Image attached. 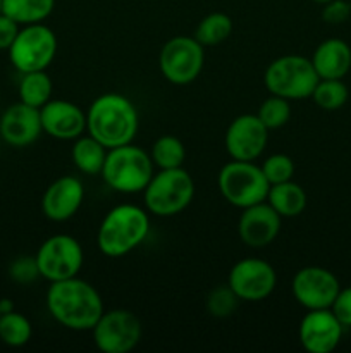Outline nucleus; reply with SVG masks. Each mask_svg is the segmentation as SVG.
<instances>
[{
    "label": "nucleus",
    "mask_w": 351,
    "mask_h": 353,
    "mask_svg": "<svg viewBox=\"0 0 351 353\" xmlns=\"http://www.w3.org/2000/svg\"><path fill=\"white\" fill-rule=\"evenodd\" d=\"M47 309L61 326L72 331H92L105 312L95 286L78 276L50 283Z\"/></svg>",
    "instance_id": "obj_1"
},
{
    "label": "nucleus",
    "mask_w": 351,
    "mask_h": 353,
    "mask_svg": "<svg viewBox=\"0 0 351 353\" xmlns=\"http://www.w3.org/2000/svg\"><path fill=\"white\" fill-rule=\"evenodd\" d=\"M138 126L136 107L120 93L100 95L86 112V131L107 148L133 143Z\"/></svg>",
    "instance_id": "obj_2"
},
{
    "label": "nucleus",
    "mask_w": 351,
    "mask_h": 353,
    "mask_svg": "<svg viewBox=\"0 0 351 353\" xmlns=\"http://www.w3.org/2000/svg\"><path fill=\"white\" fill-rule=\"evenodd\" d=\"M148 231L150 219L147 210L131 203H123L114 207L103 217L96 233V243L107 257H124L143 243Z\"/></svg>",
    "instance_id": "obj_3"
},
{
    "label": "nucleus",
    "mask_w": 351,
    "mask_h": 353,
    "mask_svg": "<svg viewBox=\"0 0 351 353\" xmlns=\"http://www.w3.org/2000/svg\"><path fill=\"white\" fill-rule=\"evenodd\" d=\"M102 178L119 193H140L147 188L153 176V161L150 154L133 143L109 148Z\"/></svg>",
    "instance_id": "obj_4"
},
{
    "label": "nucleus",
    "mask_w": 351,
    "mask_h": 353,
    "mask_svg": "<svg viewBox=\"0 0 351 353\" xmlns=\"http://www.w3.org/2000/svg\"><path fill=\"white\" fill-rule=\"evenodd\" d=\"M319 79L312 59L295 54L282 55L272 61L264 74L265 88L268 93L288 100H303L312 97Z\"/></svg>",
    "instance_id": "obj_5"
},
{
    "label": "nucleus",
    "mask_w": 351,
    "mask_h": 353,
    "mask_svg": "<svg viewBox=\"0 0 351 353\" xmlns=\"http://www.w3.org/2000/svg\"><path fill=\"white\" fill-rule=\"evenodd\" d=\"M145 193V207L155 216L169 217L182 212L195 196V181L186 169H160L151 176Z\"/></svg>",
    "instance_id": "obj_6"
},
{
    "label": "nucleus",
    "mask_w": 351,
    "mask_h": 353,
    "mask_svg": "<svg viewBox=\"0 0 351 353\" xmlns=\"http://www.w3.org/2000/svg\"><path fill=\"white\" fill-rule=\"evenodd\" d=\"M217 185L224 199L241 210L264 202L270 188L264 171L255 161L234 159L220 169Z\"/></svg>",
    "instance_id": "obj_7"
},
{
    "label": "nucleus",
    "mask_w": 351,
    "mask_h": 353,
    "mask_svg": "<svg viewBox=\"0 0 351 353\" xmlns=\"http://www.w3.org/2000/svg\"><path fill=\"white\" fill-rule=\"evenodd\" d=\"M57 37L43 23L24 24L10 45V64L23 74L31 71H45L57 54Z\"/></svg>",
    "instance_id": "obj_8"
},
{
    "label": "nucleus",
    "mask_w": 351,
    "mask_h": 353,
    "mask_svg": "<svg viewBox=\"0 0 351 353\" xmlns=\"http://www.w3.org/2000/svg\"><path fill=\"white\" fill-rule=\"evenodd\" d=\"M195 37L171 38L162 47L158 55V65L167 81L172 85H189L202 72L205 64V50Z\"/></svg>",
    "instance_id": "obj_9"
},
{
    "label": "nucleus",
    "mask_w": 351,
    "mask_h": 353,
    "mask_svg": "<svg viewBox=\"0 0 351 353\" xmlns=\"http://www.w3.org/2000/svg\"><path fill=\"white\" fill-rule=\"evenodd\" d=\"M96 348L103 353H129L143 336V326L134 312L126 309L107 310L92 330Z\"/></svg>",
    "instance_id": "obj_10"
},
{
    "label": "nucleus",
    "mask_w": 351,
    "mask_h": 353,
    "mask_svg": "<svg viewBox=\"0 0 351 353\" xmlns=\"http://www.w3.org/2000/svg\"><path fill=\"white\" fill-rule=\"evenodd\" d=\"M34 257L41 278L50 283L78 276L85 261L83 247L76 238L69 234H54L47 238L40 245Z\"/></svg>",
    "instance_id": "obj_11"
},
{
    "label": "nucleus",
    "mask_w": 351,
    "mask_h": 353,
    "mask_svg": "<svg viewBox=\"0 0 351 353\" xmlns=\"http://www.w3.org/2000/svg\"><path fill=\"white\" fill-rule=\"evenodd\" d=\"M227 285L243 302H262L274 293L277 274L267 261L243 259L233 265Z\"/></svg>",
    "instance_id": "obj_12"
},
{
    "label": "nucleus",
    "mask_w": 351,
    "mask_h": 353,
    "mask_svg": "<svg viewBox=\"0 0 351 353\" xmlns=\"http://www.w3.org/2000/svg\"><path fill=\"white\" fill-rule=\"evenodd\" d=\"M339 290L341 285L336 274L319 265L299 269L291 281L292 296L306 310L330 309Z\"/></svg>",
    "instance_id": "obj_13"
},
{
    "label": "nucleus",
    "mask_w": 351,
    "mask_h": 353,
    "mask_svg": "<svg viewBox=\"0 0 351 353\" xmlns=\"http://www.w3.org/2000/svg\"><path fill=\"white\" fill-rule=\"evenodd\" d=\"M268 141V130L257 114H243L233 119L224 137L227 154L234 161H257Z\"/></svg>",
    "instance_id": "obj_14"
},
{
    "label": "nucleus",
    "mask_w": 351,
    "mask_h": 353,
    "mask_svg": "<svg viewBox=\"0 0 351 353\" xmlns=\"http://www.w3.org/2000/svg\"><path fill=\"white\" fill-rule=\"evenodd\" d=\"M344 326L330 309L308 310L298 327L299 343L308 353H330L343 338Z\"/></svg>",
    "instance_id": "obj_15"
},
{
    "label": "nucleus",
    "mask_w": 351,
    "mask_h": 353,
    "mask_svg": "<svg viewBox=\"0 0 351 353\" xmlns=\"http://www.w3.org/2000/svg\"><path fill=\"white\" fill-rule=\"evenodd\" d=\"M282 217L272 209L267 200L243 209L237 221V234L250 248H264L277 238Z\"/></svg>",
    "instance_id": "obj_16"
},
{
    "label": "nucleus",
    "mask_w": 351,
    "mask_h": 353,
    "mask_svg": "<svg viewBox=\"0 0 351 353\" xmlns=\"http://www.w3.org/2000/svg\"><path fill=\"white\" fill-rule=\"evenodd\" d=\"M43 133L40 109L23 103L19 100L7 107L0 117V137L7 145L16 148L34 143Z\"/></svg>",
    "instance_id": "obj_17"
},
{
    "label": "nucleus",
    "mask_w": 351,
    "mask_h": 353,
    "mask_svg": "<svg viewBox=\"0 0 351 353\" xmlns=\"http://www.w3.org/2000/svg\"><path fill=\"white\" fill-rule=\"evenodd\" d=\"M83 199H85L83 183L74 176H61L45 190L41 210L48 221L64 223L78 212Z\"/></svg>",
    "instance_id": "obj_18"
},
{
    "label": "nucleus",
    "mask_w": 351,
    "mask_h": 353,
    "mask_svg": "<svg viewBox=\"0 0 351 353\" xmlns=\"http://www.w3.org/2000/svg\"><path fill=\"white\" fill-rule=\"evenodd\" d=\"M43 133L57 140H76L86 130V112L69 100H48L40 109Z\"/></svg>",
    "instance_id": "obj_19"
},
{
    "label": "nucleus",
    "mask_w": 351,
    "mask_h": 353,
    "mask_svg": "<svg viewBox=\"0 0 351 353\" xmlns=\"http://www.w3.org/2000/svg\"><path fill=\"white\" fill-rule=\"evenodd\" d=\"M320 79H343L351 69V47L341 38H327L312 55Z\"/></svg>",
    "instance_id": "obj_20"
},
{
    "label": "nucleus",
    "mask_w": 351,
    "mask_h": 353,
    "mask_svg": "<svg viewBox=\"0 0 351 353\" xmlns=\"http://www.w3.org/2000/svg\"><path fill=\"white\" fill-rule=\"evenodd\" d=\"M267 200L272 205V209L282 217V219H289V217H296L306 209V192L303 190L301 185L295 183L292 179L284 183H277V185H270L267 193Z\"/></svg>",
    "instance_id": "obj_21"
},
{
    "label": "nucleus",
    "mask_w": 351,
    "mask_h": 353,
    "mask_svg": "<svg viewBox=\"0 0 351 353\" xmlns=\"http://www.w3.org/2000/svg\"><path fill=\"white\" fill-rule=\"evenodd\" d=\"M109 148L103 147L98 140L93 137H79L76 138L74 145H72L71 157L76 168L81 172L89 176L100 174L105 164V157Z\"/></svg>",
    "instance_id": "obj_22"
},
{
    "label": "nucleus",
    "mask_w": 351,
    "mask_h": 353,
    "mask_svg": "<svg viewBox=\"0 0 351 353\" xmlns=\"http://www.w3.org/2000/svg\"><path fill=\"white\" fill-rule=\"evenodd\" d=\"M55 0H3L2 12L19 24L43 23L54 12Z\"/></svg>",
    "instance_id": "obj_23"
},
{
    "label": "nucleus",
    "mask_w": 351,
    "mask_h": 353,
    "mask_svg": "<svg viewBox=\"0 0 351 353\" xmlns=\"http://www.w3.org/2000/svg\"><path fill=\"white\" fill-rule=\"evenodd\" d=\"M54 92V83L52 78L45 71H31L23 72V78L19 81V100L31 107L41 109L48 100H52Z\"/></svg>",
    "instance_id": "obj_24"
},
{
    "label": "nucleus",
    "mask_w": 351,
    "mask_h": 353,
    "mask_svg": "<svg viewBox=\"0 0 351 353\" xmlns=\"http://www.w3.org/2000/svg\"><path fill=\"white\" fill-rule=\"evenodd\" d=\"M233 33V19L226 12H212L203 17L195 30V38L203 47H215Z\"/></svg>",
    "instance_id": "obj_25"
},
{
    "label": "nucleus",
    "mask_w": 351,
    "mask_h": 353,
    "mask_svg": "<svg viewBox=\"0 0 351 353\" xmlns=\"http://www.w3.org/2000/svg\"><path fill=\"white\" fill-rule=\"evenodd\" d=\"M33 336V326L23 314L10 310L0 314V341L7 347H24Z\"/></svg>",
    "instance_id": "obj_26"
},
{
    "label": "nucleus",
    "mask_w": 351,
    "mask_h": 353,
    "mask_svg": "<svg viewBox=\"0 0 351 353\" xmlns=\"http://www.w3.org/2000/svg\"><path fill=\"white\" fill-rule=\"evenodd\" d=\"M150 157L153 161V165H157L158 169L182 168L186 161V148L179 138L172 137V134H164L151 145Z\"/></svg>",
    "instance_id": "obj_27"
},
{
    "label": "nucleus",
    "mask_w": 351,
    "mask_h": 353,
    "mask_svg": "<svg viewBox=\"0 0 351 353\" xmlns=\"http://www.w3.org/2000/svg\"><path fill=\"white\" fill-rule=\"evenodd\" d=\"M312 99L322 110H339L350 99V90L343 79H319Z\"/></svg>",
    "instance_id": "obj_28"
},
{
    "label": "nucleus",
    "mask_w": 351,
    "mask_h": 353,
    "mask_svg": "<svg viewBox=\"0 0 351 353\" xmlns=\"http://www.w3.org/2000/svg\"><path fill=\"white\" fill-rule=\"evenodd\" d=\"M257 116L265 124V128L268 131L279 130V128H282L291 119V105H289V100L270 93V97L262 102Z\"/></svg>",
    "instance_id": "obj_29"
},
{
    "label": "nucleus",
    "mask_w": 351,
    "mask_h": 353,
    "mask_svg": "<svg viewBox=\"0 0 351 353\" xmlns=\"http://www.w3.org/2000/svg\"><path fill=\"white\" fill-rule=\"evenodd\" d=\"M237 303H240V299L229 288V285L217 286L210 292L209 299H206V309L213 317L222 319V317H229L236 312Z\"/></svg>",
    "instance_id": "obj_30"
},
{
    "label": "nucleus",
    "mask_w": 351,
    "mask_h": 353,
    "mask_svg": "<svg viewBox=\"0 0 351 353\" xmlns=\"http://www.w3.org/2000/svg\"><path fill=\"white\" fill-rule=\"evenodd\" d=\"M260 168L264 171L265 178H267L268 185L289 181L295 176V162L286 154L270 155V157L265 159Z\"/></svg>",
    "instance_id": "obj_31"
},
{
    "label": "nucleus",
    "mask_w": 351,
    "mask_h": 353,
    "mask_svg": "<svg viewBox=\"0 0 351 353\" xmlns=\"http://www.w3.org/2000/svg\"><path fill=\"white\" fill-rule=\"evenodd\" d=\"M9 276L14 283L17 285H31V283L36 281L38 278H41L40 269H38L36 257H31V255H21V257L14 259L9 265Z\"/></svg>",
    "instance_id": "obj_32"
},
{
    "label": "nucleus",
    "mask_w": 351,
    "mask_h": 353,
    "mask_svg": "<svg viewBox=\"0 0 351 353\" xmlns=\"http://www.w3.org/2000/svg\"><path fill=\"white\" fill-rule=\"evenodd\" d=\"M351 16V3L346 0H330L323 3L322 19L329 24H343L344 21L350 19Z\"/></svg>",
    "instance_id": "obj_33"
},
{
    "label": "nucleus",
    "mask_w": 351,
    "mask_h": 353,
    "mask_svg": "<svg viewBox=\"0 0 351 353\" xmlns=\"http://www.w3.org/2000/svg\"><path fill=\"white\" fill-rule=\"evenodd\" d=\"M330 310L344 327H351V286L339 290L330 305Z\"/></svg>",
    "instance_id": "obj_34"
},
{
    "label": "nucleus",
    "mask_w": 351,
    "mask_h": 353,
    "mask_svg": "<svg viewBox=\"0 0 351 353\" xmlns=\"http://www.w3.org/2000/svg\"><path fill=\"white\" fill-rule=\"evenodd\" d=\"M21 24L16 23L12 17L0 12V50H9L10 45L16 40L17 33L21 30Z\"/></svg>",
    "instance_id": "obj_35"
},
{
    "label": "nucleus",
    "mask_w": 351,
    "mask_h": 353,
    "mask_svg": "<svg viewBox=\"0 0 351 353\" xmlns=\"http://www.w3.org/2000/svg\"><path fill=\"white\" fill-rule=\"evenodd\" d=\"M10 310H16L14 309V303L10 302L9 299H0V312H10Z\"/></svg>",
    "instance_id": "obj_36"
},
{
    "label": "nucleus",
    "mask_w": 351,
    "mask_h": 353,
    "mask_svg": "<svg viewBox=\"0 0 351 353\" xmlns=\"http://www.w3.org/2000/svg\"><path fill=\"white\" fill-rule=\"evenodd\" d=\"M313 2H317V3H322V6H323V3L330 2V0H313Z\"/></svg>",
    "instance_id": "obj_37"
},
{
    "label": "nucleus",
    "mask_w": 351,
    "mask_h": 353,
    "mask_svg": "<svg viewBox=\"0 0 351 353\" xmlns=\"http://www.w3.org/2000/svg\"><path fill=\"white\" fill-rule=\"evenodd\" d=\"M2 2L3 0H0V12H2Z\"/></svg>",
    "instance_id": "obj_38"
},
{
    "label": "nucleus",
    "mask_w": 351,
    "mask_h": 353,
    "mask_svg": "<svg viewBox=\"0 0 351 353\" xmlns=\"http://www.w3.org/2000/svg\"><path fill=\"white\" fill-rule=\"evenodd\" d=\"M0 314H2V312H0Z\"/></svg>",
    "instance_id": "obj_39"
}]
</instances>
